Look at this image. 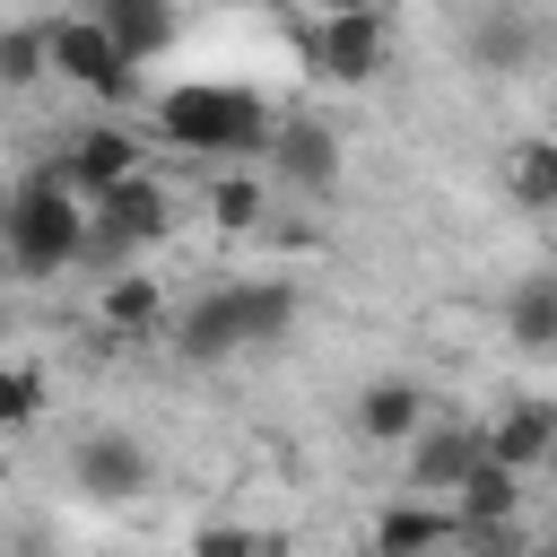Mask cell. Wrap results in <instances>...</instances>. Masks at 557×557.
<instances>
[{
    "mask_svg": "<svg viewBox=\"0 0 557 557\" xmlns=\"http://www.w3.org/2000/svg\"><path fill=\"white\" fill-rule=\"evenodd\" d=\"M0 226H9V261H17L26 278H61V270H78V261L96 252V209H87V191H78L61 165L17 174Z\"/></svg>",
    "mask_w": 557,
    "mask_h": 557,
    "instance_id": "obj_1",
    "label": "cell"
},
{
    "mask_svg": "<svg viewBox=\"0 0 557 557\" xmlns=\"http://www.w3.org/2000/svg\"><path fill=\"white\" fill-rule=\"evenodd\" d=\"M148 131L165 139V148H183V157H270V104L252 96V87H226V78H183V87H165L157 96V113H148Z\"/></svg>",
    "mask_w": 557,
    "mask_h": 557,
    "instance_id": "obj_2",
    "label": "cell"
},
{
    "mask_svg": "<svg viewBox=\"0 0 557 557\" xmlns=\"http://www.w3.org/2000/svg\"><path fill=\"white\" fill-rule=\"evenodd\" d=\"M305 70L322 87H374L392 70V17L374 0H331L313 26H305Z\"/></svg>",
    "mask_w": 557,
    "mask_h": 557,
    "instance_id": "obj_3",
    "label": "cell"
},
{
    "mask_svg": "<svg viewBox=\"0 0 557 557\" xmlns=\"http://www.w3.org/2000/svg\"><path fill=\"white\" fill-rule=\"evenodd\" d=\"M52 26V78H70L78 96H96L104 113H122L131 96H139V61L113 44V26L96 17V9H78V17H44Z\"/></svg>",
    "mask_w": 557,
    "mask_h": 557,
    "instance_id": "obj_4",
    "label": "cell"
},
{
    "mask_svg": "<svg viewBox=\"0 0 557 557\" xmlns=\"http://www.w3.org/2000/svg\"><path fill=\"white\" fill-rule=\"evenodd\" d=\"M87 209H96V252H87V261H104V278H113V270H139V244H165L174 218H183L157 174L122 183V191H104V200H87Z\"/></svg>",
    "mask_w": 557,
    "mask_h": 557,
    "instance_id": "obj_5",
    "label": "cell"
},
{
    "mask_svg": "<svg viewBox=\"0 0 557 557\" xmlns=\"http://www.w3.org/2000/svg\"><path fill=\"white\" fill-rule=\"evenodd\" d=\"M479 461H487V426H470V418H426L418 444L400 453V496H435V505H453V487H461Z\"/></svg>",
    "mask_w": 557,
    "mask_h": 557,
    "instance_id": "obj_6",
    "label": "cell"
},
{
    "mask_svg": "<svg viewBox=\"0 0 557 557\" xmlns=\"http://www.w3.org/2000/svg\"><path fill=\"white\" fill-rule=\"evenodd\" d=\"M339 174H348L339 131L313 122V113H278V131H270V183L278 191H305V200H331Z\"/></svg>",
    "mask_w": 557,
    "mask_h": 557,
    "instance_id": "obj_7",
    "label": "cell"
},
{
    "mask_svg": "<svg viewBox=\"0 0 557 557\" xmlns=\"http://www.w3.org/2000/svg\"><path fill=\"white\" fill-rule=\"evenodd\" d=\"M70 487H78L87 505H131V496L157 487V453H148L139 435H122V426H96V435H78V453H70Z\"/></svg>",
    "mask_w": 557,
    "mask_h": 557,
    "instance_id": "obj_8",
    "label": "cell"
},
{
    "mask_svg": "<svg viewBox=\"0 0 557 557\" xmlns=\"http://www.w3.org/2000/svg\"><path fill=\"white\" fill-rule=\"evenodd\" d=\"M52 165H61L87 200H104V191H122V183L148 174V139L122 131V122H87V131H70V148H61Z\"/></svg>",
    "mask_w": 557,
    "mask_h": 557,
    "instance_id": "obj_9",
    "label": "cell"
},
{
    "mask_svg": "<svg viewBox=\"0 0 557 557\" xmlns=\"http://www.w3.org/2000/svg\"><path fill=\"white\" fill-rule=\"evenodd\" d=\"M426 418H435V409H426V383H418V374H374V383L348 400L357 444H392V453H409Z\"/></svg>",
    "mask_w": 557,
    "mask_h": 557,
    "instance_id": "obj_10",
    "label": "cell"
},
{
    "mask_svg": "<svg viewBox=\"0 0 557 557\" xmlns=\"http://www.w3.org/2000/svg\"><path fill=\"white\" fill-rule=\"evenodd\" d=\"M444 548H461V522L435 496H392L366 531V557H444Z\"/></svg>",
    "mask_w": 557,
    "mask_h": 557,
    "instance_id": "obj_11",
    "label": "cell"
},
{
    "mask_svg": "<svg viewBox=\"0 0 557 557\" xmlns=\"http://www.w3.org/2000/svg\"><path fill=\"white\" fill-rule=\"evenodd\" d=\"M513 513H522V470H505L496 453L453 487V522H461V548H487V540H505L513 531Z\"/></svg>",
    "mask_w": 557,
    "mask_h": 557,
    "instance_id": "obj_12",
    "label": "cell"
},
{
    "mask_svg": "<svg viewBox=\"0 0 557 557\" xmlns=\"http://www.w3.org/2000/svg\"><path fill=\"white\" fill-rule=\"evenodd\" d=\"M174 357L183 366H226L244 357V322H235V287H209L174 313Z\"/></svg>",
    "mask_w": 557,
    "mask_h": 557,
    "instance_id": "obj_13",
    "label": "cell"
},
{
    "mask_svg": "<svg viewBox=\"0 0 557 557\" xmlns=\"http://www.w3.org/2000/svg\"><path fill=\"white\" fill-rule=\"evenodd\" d=\"M487 453L505 461V470H548V453H557V400H505L496 418H487Z\"/></svg>",
    "mask_w": 557,
    "mask_h": 557,
    "instance_id": "obj_14",
    "label": "cell"
},
{
    "mask_svg": "<svg viewBox=\"0 0 557 557\" xmlns=\"http://www.w3.org/2000/svg\"><path fill=\"white\" fill-rule=\"evenodd\" d=\"M157 322H165V287H157L148 270H113V278L96 287V331H104V339L139 348Z\"/></svg>",
    "mask_w": 557,
    "mask_h": 557,
    "instance_id": "obj_15",
    "label": "cell"
},
{
    "mask_svg": "<svg viewBox=\"0 0 557 557\" xmlns=\"http://www.w3.org/2000/svg\"><path fill=\"white\" fill-rule=\"evenodd\" d=\"M235 287V322H244V357H261V348H278L287 331H296V313H305V287L296 278H226Z\"/></svg>",
    "mask_w": 557,
    "mask_h": 557,
    "instance_id": "obj_16",
    "label": "cell"
},
{
    "mask_svg": "<svg viewBox=\"0 0 557 557\" xmlns=\"http://www.w3.org/2000/svg\"><path fill=\"white\" fill-rule=\"evenodd\" d=\"M96 17L113 26V44L148 70L157 52H174V35H183V9L174 0H96Z\"/></svg>",
    "mask_w": 557,
    "mask_h": 557,
    "instance_id": "obj_17",
    "label": "cell"
},
{
    "mask_svg": "<svg viewBox=\"0 0 557 557\" xmlns=\"http://www.w3.org/2000/svg\"><path fill=\"white\" fill-rule=\"evenodd\" d=\"M505 339L531 348V357H557V270H531L505 296Z\"/></svg>",
    "mask_w": 557,
    "mask_h": 557,
    "instance_id": "obj_18",
    "label": "cell"
},
{
    "mask_svg": "<svg viewBox=\"0 0 557 557\" xmlns=\"http://www.w3.org/2000/svg\"><path fill=\"white\" fill-rule=\"evenodd\" d=\"M496 183H505V200L513 209H557V139H513L505 148V165H496Z\"/></svg>",
    "mask_w": 557,
    "mask_h": 557,
    "instance_id": "obj_19",
    "label": "cell"
},
{
    "mask_svg": "<svg viewBox=\"0 0 557 557\" xmlns=\"http://www.w3.org/2000/svg\"><path fill=\"white\" fill-rule=\"evenodd\" d=\"M470 52H479L487 70H531V52H540V26H531L522 9H487V17L470 26Z\"/></svg>",
    "mask_w": 557,
    "mask_h": 557,
    "instance_id": "obj_20",
    "label": "cell"
},
{
    "mask_svg": "<svg viewBox=\"0 0 557 557\" xmlns=\"http://www.w3.org/2000/svg\"><path fill=\"white\" fill-rule=\"evenodd\" d=\"M270 218V174H209V226L252 235Z\"/></svg>",
    "mask_w": 557,
    "mask_h": 557,
    "instance_id": "obj_21",
    "label": "cell"
},
{
    "mask_svg": "<svg viewBox=\"0 0 557 557\" xmlns=\"http://www.w3.org/2000/svg\"><path fill=\"white\" fill-rule=\"evenodd\" d=\"M191 557H296V548H287V531H261V522H200Z\"/></svg>",
    "mask_w": 557,
    "mask_h": 557,
    "instance_id": "obj_22",
    "label": "cell"
},
{
    "mask_svg": "<svg viewBox=\"0 0 557 557\" xmlns=\"http://www.w3.org/2000/svg\"><path fill=\"white\" fill-rule=\"evenodd\" d=\"M35 418H44V366H35V357H9V366H0V426L26 435Z\"/></svg>",
    "mask_w": 557,
    "mask_h": 557,
    "instance_id": "obj_23",
    "label": "cell"
},
{
    "mask_svg": "<svg viewBox=\"0 0 557 557\" xmlns=\"http://www.w3.org/2000/svg\"><path fill=\"white\" fill-rule=\"evenodd\" d=\"M44 70H52V26H35V17L9 26V35H0V78H9V87H35Z\"/></svg>",
    "mask_w": 557,
    "mask_h": 557,
    "instance_id": "obj_24",
    "label": "cell"
},
{
    "mask_svg": "<svg viewBox=\"0 0 557 557\" xmlns=\"http://www.w3.org/2000/svg\"><path fill=\"white\" fill-rule=\"evenodd\" d=\"M470 557H522V548H513V531H505V540H487V548H470Z\"/></svg>",
    "mask_w": 557,
    "mask_h": 557,
    "instance_id": "obj_25",
    "label": "cell"
},
{
    "mask_svg": "<svg viewBox=\"0 0 557 557\" xmlns=\"http://www.w3.org/2000/svg\"><path fill=\"white\" fill-rule=\"evenodd\" d=\"M540 479H548V487H557V453H548V470H540Z\"/></svg>",
    "mask_w": 557,
    "mask_h": 557,
    "instance_id": "obj_26",
    "label": "cell"
}]
</instances>
